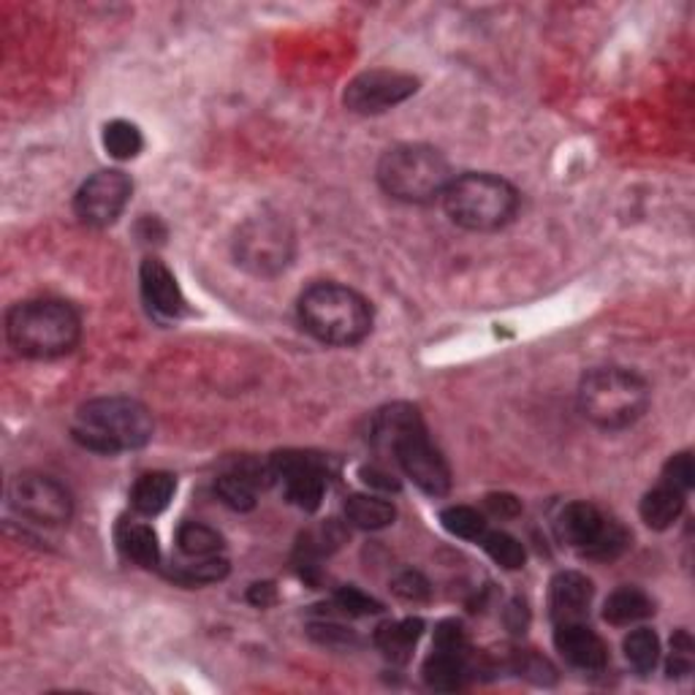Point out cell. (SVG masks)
<instances>
[{
  "instance_id": "cell-19",
  "label": "cell",
  "mask_w": 695,
  "mask_h": 695,
  "mask_svg": "<svg viewBox=\"0 0 695 695\" xmlns=\"http://www.w3.org/2000/svg\"><path fill=\"white\" fill-rule=\"evenodd\" d=\"M174 492H177V479L166 470H153V473L136 479L134 489H131V505L142 517H159L168 509Z\"/></svg>"
},
{
  "instance_id": "cell-5",
  "label": "cell",
  "mask_w": 695,
  "mask_h": 695,
  "mask_svg": "<svg viewBox=\"0 0 695 695\" xmlns=\"http://www.w3.org/2000/svg\"><path fill=\"white\" fill-rule=\"evenodd\" d=\"M650 408V386L636 372L622 367H597L579 384V410L601 429L636 425Z\"/></svg>"
},
{
  "instance_id": "cell-11",
  "label": "cell",
  "mask_w": 695,
  "mask_h": 695,
  "mask_svg": "<svg viewBox=\"0 0 695 695\" xmlns=\"http://www.w3.org/2000/svg\"><path fill=\"white\" fill-rule=\"evenodd\" d=\"M134 183L120 168H106V172H95L93 177L84 180L74 198V213L84 226L106 228L123 215L125 204H129Z\"/></svg>"
},
{
  "instance_id": "cell-31",
  "label": "cell",
  "mask_w": 695,
  "mask_h": 695,
  "mask_svg": "<svg viewBox=\"0 0 695 695\" xmlns=\"http://www.w3.org/2000/svg\"><path fill=\"white\" fill-rule=\"evenodd\" d=\"M343 538H346V533L337 528V522H329V524H321L318 530L305 533L299 549H301V554H307V558H324V554H329L331 549L340 546Z\"/></svg>"
},
{
  "instance_id": "cell-20",
  "label": "cell",
  "mask_w": 695,
  "mask_h": 695,
  "mask_svg": "<svg viewBox=\"0 0 695 695\" xmlns=\"http://www.w3.org/2000/svg\"><path fill=\"white\" fill-rule=\"evenodd\" d=\"M682 511H685V492L666 481L650 489L642 500V519L652 530H668L682 517Z\"/></svg>"
},
{
  "instance_id": "cell-8",
  "label": "cell",
  "mask_w": 695,
  "mask_h": 695,
  "mask_svg": "<svg viewBox=\"0 0 695 695\" xmlns=\"http://www.w3.org/2000/svg\"><path fill=\"white\" fill-rule=\"evenodd\" d=\"M234 258L242 269L258 277H275L294 258V232L286 217L262 213L247 217L234 237Z\"/></svg>"
},
{
  "instance_id": "cell-40",
  "label": "cell",
  "mask_w": 695,
  "mask_h": 695,
  "mask_svg": "<svg viewBox=\"0 0 695 695\" xmlns=\"http://www.w3.org/2000/svg\"><path fill=\"white\" fill-rule=\"evenodd\" d=\"M528 622H530V612H528V606H524V601H513L509 606V612H505V625H509V631L524 633Z\"/></svg>"
},
{
  "instance_id": "cell-10",
  "label": "cell",
  "mask_w": 695,
  "mask_h": 695,
  "mask_svg": "<svg viewBox=\"0 0 695 695\" xmlns=\"http://www.w3.org/2000/svg\"><path fill=\"white\" fill-rule=\"evenodd\" d=\"M9 505L20 517L47 528H60L74 513V503L63 483L41 473H20L9 483Z\"/></svg>"
},
{
  "instance_id": "cell-23",
  "label": "cell",
  "mask_w": 695,
  "mask_h": 695,
  "mask_svg": "<svg viewBox=\"0 0 695 695\" xmlns=\"http://www.w3.org/2000/svg\"><path fill=\"white\" fill-rule=\"evenodd\" d=\"M464 657L468 655L435 650V655H429L425 668H421L427 687L443 693H454L459 687H464V679H468V663H464Z\"/></svg>"
},
{
  "instance_id": "cell-35",
  "label": "cell",
  "mask_w": 695,
  "mask_h": 695,
  "mask_svg": "<svg viewBox=\"0 0 695 695\" xmlns=\"http://www.w3.org/2000/svg\"><path fill=\"white\" fill-rule=\"evenodd\" d=\"M693 638L687 636L685 631L676 633L674 638H671V655H668V676L674 679V676H687L693 671Z\"/></svg>"
},
{
  "instance_id": "cell-4",
  "label": "cell",
  "mask_w": 695,
  "mask_h": 695,
  "mask_svg": "<svg viewBox=\"0 0 695 695\" xmlns=\"http://www.w3.org/2000/svg\"><path fill=\"white\" fill-rule=\"evenodd\" d=\"M299 324L324 346L348 348L370 335L372 307L354 288L316 283L299 296Z\"/></svg>"
},
{
  "instance_id": "cell-34",
  "label": "cell",
  "mask_w": 695,
  "mask_h": 695,
  "mask_svg": "<svg viewBox=\"0 0 695 695\" xmlns=\"http://www.w3.org/2000/svg\"><path fill=\"white\" fill-rule=\"evenodd\" d=\"M335 603H337V609H343V612L350 616H370V614L384 612V606H380L375 597L365 595V592L356 587H343L335 595Z\"/></svg>"
},
{
  "instance_id": "cell-27",
  "label": "cell",
  "mask_w": 695,
  "mask_h": 695,
  "mask_svg": "<svg viewBox=\"0 0 695 695\" xmlns=\"http://www.w3.org/2000/svg\"><path fill=\"white\" fill-rule=\"evenodd\" d=\"M104 147L117 161L136 159L144 147L142 131L134 123H129V120H114V123H109L104 129Z\"/></svg>"
},
{
  "instance_id": "cell-18",
  "label": "cell",
  "mask_w": 695,
  "mask_h": 695,
  "mask_svg": "<svg viewBox=\"0 0 695 695\" xmlns=\"http://www.w3.org/2000/svg\"><path fill=\"white\" fill-rule=\"evenodd\" d=\"M425 633V622L419 616H405L397 622H384L375 631V646L389 657L391 663H408Z\"/></svg>"
},
{
  "instance_id": "cell-12",
  "label": "cell",
  "mask_w": 695,
  "mask_h": 695,
  "mask_svg": "<svg viewBox=\"0 0 695 695\" xmlns=\"http://www.w3.org/2000/svg\"><path fill=\"white\" fill-rule=\"evenodd\" d=\"M419 90V80L402 71L372 69L348 82L346 106L356 114H384Z\"/></svg>"
},
{
  "instance_id": "cell-6",
  "label": "cell",
  "mask_w": 695,
  "mask_h": 695,
  "mask_svg": "<svg viewBox=\"0 0 695 695\" xmlns=\"http://www.w3.org/2000/svg\"><path fill=\"white\" fill-rule=\"evenodd\" d=\"M446 215L468 232H498L517 215L519 193L498 174H459L443 193Z\"/></svg>"
},
{
  "instance_id": "cell-38",
  "label": "cell",
  "mask_w": 695,
  "mask_h": 695,
  "mask_svg": "<svg viewBox=\"0 0 695 695\" xmlns=\"http://www.w3.org/2000/svg\"><path fill=\"white\" fill-rule=\"evenodd\" d=\"M517 671H519V674L530 676V679L538 682V685H543V682H554V668L549 666V661H543V657L533 655V652H528V655L517 657Z\"/></svg>"
},
{
  "instance_id": "cell-36",
  "label": "cell",
  "mask_w": 695,
  "mask_h": 695,
  "mask_svg": "<svg viewBox=\"0 0 695 695\" xmlns=\"http://www.w3.org/2000/svg\"><path fill=\"white\" fill-rule=\"evenodd\" d=\"M671 483V487H676L679 492H691L693 489V481H695V468H693V457L687 454V451H682V454L671 457L666 462V468H663V479Z\"/></svg>"
},
{
  "instance_id": "cell-26",
  "label": "cell",
  "mask_w": 695,
  "mask_h": 695,
  "mask_svg": "<svg viewBox=\"0 0 695 695\" xmlns=\"http://www.w3.org/2000/svg\"><path fill=\"white\" fill-rule=\"evenodd\" d=\"M228 573V562L223 558H202V560H187V562H180V565H174L172 571H168V579H174V582L180 584H187V587H193V584H213V582H221L223 576Z\"/></svg>"
},
{
  "instance_id": "cell-39",
  "label": "cell",
  "mask_w": 695,
  "mask_h": 695,
  "mask_svg": "<svg viewBox=\"0 0 695 695\" xmlns=\"http://www.w3.org/2000/svg\"><path fill=\"white\" fill-rule=\"evenodd\" d=\"M483 503H487V509L500 519H511V517H517L519 511H522V503H519L513 494H505V492L487 494V500H483Z\"/></svg>"
},
{
  "instance_id": "cell-37",
  "label": "cell",
  "mask_w": 695,
  "mask_h": 695,
  "mask_svg": "<svg viewBox=\"0 0 695 695\" xmlns=\"http://www.w3.org/2000/svg\"><path fill=\"white\" fill-rule=\"evenodd\" d=\"M310 636L329 646H348L356 642L354 633L343 625H335V622H316V625H310Z\"/></svg>"
},
{
  "instance_id": "cell-28",
  "label": "cell",
  "mask_w": 695,
  "mask_h": 695,
  "mask_svg": "<svg viewBox=\"0 0 695 695\" xmlns=\"http://www.w3.org/2000/svg\"><path fill=\"white\" fill-rule=\"evenodd\" d=\"M622 650H625L627 663H631L638 674H650V671L657 666V661H661V642H657L655 631H650V627L633 631L631 636L625 638V644H622Z\"/></svg>"
},
{
  "instance_id": "cell-33",
  "label": "cell",
  "mask_w": 695,
  "mask_h": 695,
  "mask_svg": "<svg viewBox=\"0 0 695 695\" xmlns=\"http://www.w3.org/2000/svg\"><path fill=\"white\" fill-rule=\"evenodd\" d=\"M435 650L468 655L470 642H468V631H464L462 622H457V620L440 622V625L435 627Z\"/></svg>"
},
{
  "instance_id": "cell-16",
  "label": "cell",
  "mask_w": 695,
  "mask_h": 695,
  "mask_svg": "<svg viewBox=\"0 0 695 695\" xmlns=\"http://www.w3.org/2000/svg\"><path fill=\"white\" fill-rule=\"evenodd\" d=\"M592 603V582L579 571H562L549 584V614L562 622H584Z\"/></svg>"
},
{
  "instance_id": "cell-17",
  "label": "cell",
  "mask_w": 695,
  "mask_h": 695,
  "mask_svg": "<svg viewBox=\"0 0 695 695\" xmlns=\"http://www.w3.org/2000/svg\"><path fill=\"white\" fill-rule=\"evenodd\" d=\"M114 541H117L120 554L129 562H134L139 568H159L161 562L159 535H155V530L150 528V524L123 519V522L117 524Z\"/></svg>"
},
{
  "instance_id": "cell-42",
  "label": "cell",
  "mask_w": 695,
  "mask_h": 695,
  "mask_svg": "<svg viewBox=\"0 0 695 695\" xmlns=\"http://www.w3.org/2000/svg\"><path fill=\"white\" fill-rule=\"evenodd\" d=\"M247 597H251L253 606L267 609V606H272V603L277 601V592H275V587H272L269 582H264V584H253L251 592H247Z\"/></svg>"
},
{
  "instance_id": "cell-24",
  "label": "cell",
  "mask_w": 695,
  "mask_h": 695,
  "mask_svg": "<svg viewBox=\"0 0 695 695\" xmlns=\"http://www.w3.org/2000/svg\"><path fill=\"white\" fill-rule=\"evenodd\" d=\"M177 549L187 560L217 558L223 552V538L217 530L202 522H185L177 530Z\"/></svg>"
},
{
  "instance_id": "cell-41",
  "label": "cell",
  "mask_w": 695,
  "mask_h": 695,
  "mask_svg": "<svg viewBox=\"0 0 695 695\" xmlns=\"http://www.w3.org/2000/svg\"><path fill=\"white\" fill-rule=\"evenodd\" d=\"M361 476H365V481L370 483V487L386 489V492H389V489H397V487H400V483L395 481V476H391L389 470H380V468H365V470H361Z\"/></svg>"
},
{
  "instance_id": "cell-32",
  "label": "cell",
  "mask_w": 695,
  "mask_h": 695,
  "mask_svg": "<svg viewBox=\"0 0 695 695\" xmlns=\"http://www.w3.org/2000/svg\"><path fill=\"white\" fill-rule=\"evenodd\" d=\"M391 592H395L400 601L408 603H425L432 595V587L419 571H402L400 576L391 579Z\"/></svg>"
},
{
  "instance_id": "cell-15",
  "label": "cell",
  "mask_w": 695,
  "mask_h": 695,
  "mask_svg": "<svg viewBox=\"0 0 695 695\" xmlns=\"http://www.w3.org/2000/svg\"><path fill=\"white\" fill-rule=\"evenodd\" d=\"M554 646L573 668L582 671H603L609 663V646L590 631L584 622H562L554 631Z\"/></svg>"
},
{
  "instance_id": "cell-21",
  "label": "cell",
  "mask_w": 695,
  "mask_h": 695,
  "mask_svg": "<svg viewBox=\"0 0 695 695\" xmlns=\"http://www.w3.org/2000/svg\"><path fill=\"white\" fill-rule=\"evenodd\" d=\"M652 614H655V603L638 587H622L612 592L606 606H603V620L612 622L616 627L636 625V622H642Z\"/></svg>"
},
{
  "instance_id": "cell-22",
  "label": "cell",
  "mask_w": 695,
  "mask_h": 695,
  "mask_svg": "<svg viewBox=\"0 0 695 695\" xmlns=\"http://www.w3.org/2000/svg\"><path fill=\"white\" fill-rule=\"evenodd\" d=\"M348 524L359 530H384L395 524L397 509L378 494H350L343 505Z\"/></svg>"
},
{
  "instance_id": "cell-9",
  "label": "cell",
  "mask_w": 695,
  "mask_h": 695,
  "mask_svg": "<svg viewBox=\"0 0 695 695\" xmlns=\"http://www.w3.org/2000/svg\"><path fill=\"white\" fill-rule=\"evenodd\" d=\"M558 538L582 558L597 562L616 560L631 546V533L616 519L606 517L597 505L584 503V500L560 511Z\"/></svg>"
},
{
  "instance_id": "cell-25",
  "label": "cell",
  "mask_w": 695,
  "mask_h": 695,
  "mask_svg": "<svg viewBox=\"0 0 695 695\" xmlns=\"http://www.w3.org/2000/svg\"><path fill=\"white\" fill-rule=\"evenodd\" d=\"M479 543L483 546V552L498 562L500 568H505V571H519L528 562V552H524L522 543L513 535L503 533V530H487Z\"/></svg>"
},
{
  "instance_id": "cell-1",
  "label": "cell",
  "mask_w": 695,
  "mask_h": 695,
  "mask_svg": "<svg viewBox=\"0 0 695 695\" xmlns=\"http://www.w3.org/2000/svg\"><path fill=\"white\" fill-rule=\"evenodd\" d=\"M370 443L378 454H391L400 470L421 492L440 498L451 489V470L429 440L419 408L408 402L386 405L372 416Z\"/></svg>"
},
{
  "instance_id": "cell-2",
  "label": "cell",
  "mask_w": 695,
  "mask_h": 695,
  "mask_svg": "<svg viewBox=\"0 0 695 695\" xmlns=\"http://www.w3.org/2000/svg\"><path fill=\"white\" fill-rule=\"evenodd\" d=\"M71 435L95 454L136 451L153 440V416L131 397H99L76 410Z\"/></svg>"
},
{
  "instance_id": "cell-13",
  "label": "cell",
  "mask_w": 695,
  "mask_h": 695,
  "mask_svg": "<svg viewBox=\"0 0 695 695\" xmlns=\"http://www.w3.org/2000/svg\"><path fill=\"white\" fill-rule=\"evenodd\" d=\"M275 479L283 481L288 500L301 511H318L326 492V464L307 451H280L269 459Z\"/></svg>"
},
{
  "instance_id": "cell-29",
  "label": "cell",
  "mask_w": 695,
  "mask_h": 695,
  "mask_svg": "<svg viewBox=\"0 0 695 695\" xmlns=\"http://www.w3.org/2000/svg\"><path fill=\"white\" fill-rule=\"evenodd\" d=\"M440 522L451 535L464 538V541H481V535L487 533V519L470 505H451L440 513Z\"/></svg>"
},
{
  "instance_id": "cell-14",
  "label": "cell",
  "mask_w": 695,
  "mask_h": 695,
  "mask_svg": "<svg viewBox=\"0 0 695 695\" xmlns=\"http://www.w3.org/2000/svg\"><path fill=\"white\" fill-rule=\"evenodd\" d=\"M139 283H142L144 305H147L153 318H159L163 324H172L180 321L187 313V301L183 292H180L177 280H174L172 272L159 258H144L142 272H139Z\"/></svg>"
},
{
  "instance_id": "cell-3",
  "label": "cell",
  "mask_w": 695,
  "mask_h": 695,
  "mask_svg": "<svg viewBox=\"0 0 695 695\" xmlns=\"http://www.w3.org/2000/svg\"><path fill=\"white\" fill-rule=\"evenodd\" d=\"M80 335V316L60 299L20 301L6 316L9 346L25 359H60L76 348Z\"/></svg>"
},
{
  "instance_id": "cell-30",
  "label": "cell",
  "mask_w": 695,
  "mask_h": 695,
  "mask_svg": "<svg viewBox=\"0 0 695 695\" xmlns=\"http://www.w3.org/2000/svg\"><path fill=\"white\" fill-rule=\"evenodd\" d=\"M256 492L258 489H253L251 483L242 481L239 476L228 473V470L223 476H217L215 481V494L234 511H251L256 505Z\"/></svg>"
},
{
  "instance_id": "cell-7",
  "label": "cell",
  "mask_w": 695,
  "mask_h": 695,
  "mask_svg": "<svg viewBox=\"0 0 695 695\" xmlns=\"http://www.w3.org/2000/svg\"><path fill=\"white\" fill-rule=\"evenodd\" d=\"M451 180L454 177L446 155L429 144H400L384 153L378 163L380 187L405 204H429L443 198Z\"/></svg>"
}]
</instances>
